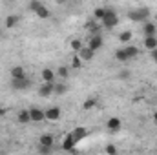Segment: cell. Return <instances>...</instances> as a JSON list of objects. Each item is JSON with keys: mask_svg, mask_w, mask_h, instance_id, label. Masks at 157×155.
<instances>
[{"mask_svg": "<svg viewBox=\"0 0 157 155\" xmlns=\"http://www.w3.org/2000/svg\"><path fill=\"white\" fill-rule=\"evenodd\" d=\"M150 7H137V9H130L128 11V20L135 22V24H144L146 20H150Z\"/></svg>", "mask_w": 157, "mask_h": 155, "instance_id": "1", "label": "cell"}, {"mask_svg": "<svg viewBox=\"0 0 157 155\" xmlns=\"http://www.w3.org/2000/svg\"><path fill=\"white\" fill-rule=\"evenodd\" d=\"M101 22H102V26H104L106 29H113L119 24V15L115 13V9H113V7H106V15L102 17Z\"/></svg>", "mask_w": 157, "mask_h": 155, "instance_id": "2", "label": "cell"}, {"mask_svg": "<svg viewBox=\"0 0 157 155\" xmlns=\"http://www.w3.org/2000/svg\"><path fill=\"white\" fill-rule=\"evenodd\" d=\"M31 86V80L28 77L24 78H11V88L15 89V91H24V89H28Z\"/></svg>", "mask_w": 157, "mask_h": 155, "instance_id": "3", "label": "cell"}, {"mask_svg": "<svg viewBox=\"0 0 157 155\" xmlns=\"http://www.w3.org/2000/svg\"><path fill=\"white\" fill-rule=\"evenodd\" d=\"M53 88H55V82H42L39 86V95L44 97V99L51 97L53 95Z\"/></svg>", "mask_w": 157, "mask_h": 155, "instance_id": "4", "label": "cell"}, {"mask_svg": "<svg viewBox=\"0 0 157 155\" xmlns=\"http://www.w3.org/2000/svg\"><path fill=\"white\" fill-rule=\"evenodd\" d=\"M44 113H46V120L55 122V120H59V119H60V108H59V106H51V108L44 110Z\"/></svg>", "mask_w": 157, "mask_h": 155, "instance_id": "5", "label": "cell"}, {"mask_svg": "<svg viewBox=\"0 0 157 155\" xmlns=\"http://www.w3.org/2000/svg\"><path fill=\"white\" fill-rule=\"evenodd\" d=\"M102 44H104V42H102V37H101V35H91V37L88 39V46H90L93 51H99V49L102 47Z\"/></svg>", "mask_w": 157, "mask_h": 155, "instance_id": "6", "label": "cell"}, {"mask_svg": "<svg viewBox=\"0 0 157 155\" xmlns=\"http://www.w3.org/2000/svg\"><path fill=\"white\" fill-rule=\"evenodd\" d=\"M71 137L75 139V142L78 144V141H82V139L88 137V130H86L84 126H78V128H75V130L71 131Z\"/></svg>", "mask_w": 157, "mask_h": 155, "instance_id": "7", "label": "cell"}, {"mask_svg": "<svg viewBox=\"0 0 157 155\" xmlns=\"http://www.w3.org/2000/svg\"><path fill=\"white\" fill-rule=\"evenodd\" d=\"M29 115H31V120H33V122H42V120H46V113H44V110H40V108H31V110H29Z\"/></svg>", "mask_w": 157, "mask_h": 155, "instance_id": "8", "label": "cell"}, {"mask_svg": "<svg viewBox=\"0 0 157 155\" xmlns=\"http://www.w3.org/2000/svg\"><path fill=\"white\" fill-rule=\"evenodd\" d=\"M78 57H80L82 60H93V57H95V51H93L90 46H86V47L82 46V47H80V51H78Z\"/></svg>", "mask_w": 157, "mask_h": 155, "instance_id": "9", "label": "cell"}, {"mask_svg": "<svg viewBox=\"0 0 157 155\" xmlns=\"http://www.w3.org/2000/svg\"><path fill=\"white\" fill-rule=\"evenodd\" d=\"M155 33H157V26L154 22L146 20V22L143 24V35H144V37H150V35H155Z\"/></svg>", "mask_w": 157, "mask_h": 155, "instance_id": "10", "label": "cell"}, {"mask_svg": "<svg viewBox=\"0 0 157 155\" xmlns=\"http://www.w3.org/2000/svg\"><path fill=\"white\" fill-rule=\"evenodd\" d=\"M75 144H77L75 139L71 137V133H68L66 139H64V142H62V150H64V152H73V150H75Z\"/></svg>", "mask_w": 157, "mask_h": 155, "instance_id": "11", "label": "cell"}, {"mask_svg": "<svg viewBox=\"0 0 157 155\" xmlns=\"http://www.w3.org/2000/svg\"><path fill=\"white\" fill-rule=\"evenodd\" d=\"M106 126H108V130H112V131H119L121 126H122V122H121L119 117H110V119L106 120Z\"/></svg>", "mask_w": 157, "mask_h": 155, "instance_id": "12", "label": "cell"}, {"mask_svg": "<svg viewBox=\"0 0 157 155\" xmlns=\"http://www.w3.org/2000/svg\"><path fill=\"white\" fill-rule=\"evenodd\" d=\"M6 28L7 29H13L15 26H18L20 24V15H9V17H6Z\"/></svg>", "mask_w": 157, "mask_h": 155, "instance_id": "13", "label": "cell"}, {"mask_svg": "<svg viewBox=\"0 0 157 155\" xmlns=\"http://www.w3.org/2000/svg\"><path fill=\"white\" fill-rule=\"evenodd\" d=\"M86 29H88L91 35H101V26L97 24V20H95V18L86 22Z\"/></svg>", "mask_w": 157, "mask_h": 155, "instance_id": "14", "label": "cell"}, {"mask_svg": "<svg viewBox=\"0 0 157 155\" xmlns=\"http://www.w3.org/2000/svg\"><path fill=\"white\" fill-rule=\"evenodd\" d=\"M40 77H42V82H55V71L51 68H44Z\"/></svg>", "mask_w": 157, "mask_h": 155, "instance_id": "15", "label": "cell"}, {"mask_svg": "<svg viewBox=\"0 0 157 155\" xmlns=\"http://www.w3.org/2000/svg\"><path fill=\"white\" fill-rule=\"evenodd\" d=\"M144 47H146L148 51H152V49H155V47H157V37H155V35H150V37H144Z\"/></svg>", "mask_w": 157, "mask_h": 155, "instance_id": "16", "label": "cell"}, {"mask_svg": "<svg viewBox=\"0 0 157 155\" xmlns=\"http://www.w3.org/2000/svg\"><path fill=\"white\" fill-rule=\"evenodd\" d=\"M17 119H18V122H20V124H28V122H31L29 110H20V112H18V115H17Z\"/></svg>", "mask_w": 157, "mask_h": 155, "instance_id": "17", "label": "cell"}, {"mask_svg": "<svg viewBox=\"0 0 157 155\" xmlns=\"http://www.w3.org/2000/svg\"><path fill=\"white\" fill-rule=\"evenodd\" d=\"M66 91H68V86H66L64 82H55V88H53V95L60 97V95H64Z\"/></svg>", "mask_w": 157, "mask_h": 155, "instance_id": "18", "label": "cell"}, {"mask_svg": "<svg viewBox=\"0 0 157 155\" xmlns=\"http://www.w3.org/2000/svg\"><path fill=\"white\" fill-rule=\"evenodd\" d=\"M97 106V97H88L86 100H84V104H82V110L84 112H90V110H93Z\"/></svg>", "mask_w": 157, "mask_h": 155, "instance_id": "19", "label": "cell"}, {"mask_svg": "<svg viewBox=\"0 0 157 155\" xmlns=\"http://www.w3.org/2000/svg\"><path fill=\"white\" fill-rule=\"evenodd\" d=\"M35 15H37L39 18H42V20H46V18H49V17H51V11H49V9H48V7H46L44 4H42L39 9L35 11Z\"/></svg>", "mask_w": 157, "mask_h": 155, "instance_id": "20", "label": "cell"}, {"mask_svg": "<svg viewBox=\"0 0 157 155\" xmlns=\"http://www.w3.org/2000/svg\"><path fill=\"white\" fill-rule=\"evenodd\" d=\"M26 77V71L22 66H13L11 68V78H24Z\"/></svg>", "mask_w": 157, "mask_h": 155, "instance_id": "21", "label": "cell"}, {"mask_svg": "<svg viewBox=\"0 0 157 155\" xmlns=\"http://www.w3.org/2000/svg\"><path fill=\"white\" fill-rule=\"evenodd\" d=\"M53 142H55V137L51 133H44L39 139V144H46V146H53Z\"/></svg>", "mask_w": 157, "mask_h": 155, "instance_id": "22", "label": "cell"}, {"mask_svg": "<svg viewBox=\"0 0 157 155\" xmlns=\"http://www.w3.org/2000/svg\"><path fill=\"white\" fill-rule=\"evenodd\" d=\"M126 49V55H128V59H135L139 53H141V49L137 47V46H128V47H124Z\"/></svg>", "mask_w": 157, "mask_h": 155, "instance_id": "23", "label": "cell"}, {"mask_svg": "<svg viewBox=\"0 0 157 155\" xmlns=\"http://www.w3.org/2000/svg\"><path fill=\"white\" fill-rule=\"evenodd\" d=\"M70 68H73V70H80L82 68V59L78 57V53H75L73 57H71V66Z\"/></svg>", "mask_w": 157, "mask_h": 155, "instance_id": "24", "label": "cell"}, {"mask_svg": "<svg viewBox=\"0 0 157 155\" xmlns=\"http://www.w3.org/2000/svg\"><path fill=\"white\" fill-rule=\"evenodd\" d=\"M115 59H117L119 62H128V60H130V59H128V55H126V49H124V47L115 51Z\"/></svg>", "mask_w": 157, "mask_h": 155, "instance_id": "25", "label": "cell"}, {"mask_svg": "<svg viewBox=\"0 0 157 155\" xmlns=\"http://www.w3.org/2000/svg\"><path fill=\"white\" fill-rule=\"evenodd\" d=\"M104 15H106V7H95L93 9V18L95 20H102Z\"/></svg>", "mask_w": 157, "mask_h": 155, "instance_id": "26", "label": "cell"}, {"mask_svg": "<svg viewBox=\"0 0 157 155\" xmlns=\"http://www.w3.org/2000/svg\"><path fill=\"white\" fill-rule=\"evenodd\" d=\"M132 37H133V33L126 29V31H122V33L119 35V40H121L122 44H126V42H130V40H132Z\"/></svg>", "mask_w": 157, "mask_h": 155, "instance_id": "27", "label": "cell"}, {"mask_svg": "<svg viewBox=\"0 0 157 155\" xmlns=\"http://www.w3.org/2000/svg\"><path fill=\"white\" fill-rule=\"evenodd\" d=\"M57 75H59L60 78H64V80H66V78L70 77V68H66V66H60V68L57 70Z\"/></svg>", "mask_w": 157, "mask_h": 155, "instance_id": "28", "label": "cell"}, {"mask_svg": "<svg viewBox=\"0 0 157 155\" xmlns=\"http://www.w3.org/2000/svg\"><path fill=\"white\" fill-rule=\"evenodd\" d=\"M70 46H71V49H73L75 53H78L80 47H82V42H80V39H73L71 42H70Z\"/></svg>", "mask_w": 157, "mask_h": 155, "instance_id": "29", "label": "cell"}, {"mask_svg": "<svg viewBox=\"0 0 157 155\" xmlns=\"http://www.w3.org/2000/svg\"><path fill=\"white\" fill-rule=\"evenodd\" d=\"M51 152H53V146H46V144L39 146V153H51Z\"/></svg>", "mask_w": 157, "mask_h": 155, "instance_id": "30", "label": "cell"}, {"mask_svg": "<svg viewBox=\"0 0 157 155\" xmlns=\"http://www.w3.org/2000/svg\"><path fill=\"white\" fill-rule=\"evenodd\" d=\"M40 6H42V2H40V0H31V2H29V9H31L33 13H35V11L39 9Z\"/></svg>", "mask_w": 157, "mask_h": 155, "instance_id": "31", "label": "cell"}, {"mask_svg": "<svg viewBox=\"0 0 157 155\" xmlns=\"http://www.w3.org/2000/svg\"><path fill=\"white\" fill-rule=\"evenodd\" d=\"M104 152H106V153H110V155H115V153H117V148H115L113 144H108V146L104 148Z\"/></svg>", "mask_w": 157, "mask_h": 155, "instance_id": "32", "label": "cell"}, {"mask_svg": "<svg viewBox=\"0 0 157 155\" xmlns=\"http://www.w3.org/2000/svg\"><path fill=\"white\" fill-rule=\"evenodd\" d=\"M150 57L154 59V62L157 64V47H155V49H152V51H150Z\"/></svg>", "mask_w": 157, "mask_h": 155, "instance_id": "33", "label": "cell"}, {"mask_svg": "<svg viewBox=\"0 0 157 155\" xmlns=\"http://www.w3.org/2000/svg\"><path fill=\"white\" fill-rule=\"evenodd\" d=\"M119 77H121V78H128V77H130V71H121V73H119Z\"/></svg>", "mask_w": 157, "mask_h": 155, "instance_id": "34", "label": "cell"}, {"mask_svg": "<svg viewBox=\"0 0 157 155\" xmlns=\"http://www.w3.org/2000/svg\"><path fill=\"white\" fill-rule=\"evenodd\" d=\"M6 115V108H2V106H0V117H4Z\"/></svg>", "mask_w": 157, "mask_h": 155, "instance_id": "35", "label": "cell"}, {"mask_svg": "<svg viewBox=\"0 0 157 155\" xmlns=\"http://www.w3.org/2000/svg\"><path fill=\"white\" fill-rule=\"evenodd\" d=\"M55 2H57V4H64L66 0H55Z\"/></svg>", "mask_w": 157, "mask_h": 155, "instance_id": "36", "label": "cell"}, {"mask_svg": "<svg viewBox=\"0 0 157 155\" xmlns=\"http://www.w3.org/2000/svg\"><path fill=\"white\" fill-rule=\"evenodd\" d=\"M154 120H155V122H157V112H155V113H154Z\"/></svg>", "mask_w": 157, "mask_h": 155, "instance_id": "37", "label": "cell"}, {"mask_svg": "<svg viewBox=\"0 0 157 155\" xmlns=\"http://www.w3.org/2000/svg\"><path fill=\"white\" fill-rule=\"evenodd\" d=\"M155 102H157V95H155Z\"/></svg>", "mask_w": 157, "mask_h": 155, "instance_id": "38", "label": "cell"}, {"mask_svg": "<svg viewBox=\"0 0 157 155\" xmlns=\"http://www.w3.org/2000/svg\"><path fill=\"white\" fill-rule=\"evenodd\" d=\"M155 20H157V15H155Z\"/></svg>", "mask_w": 157, "mask_h": 155, "instance_id": "39", "label": "cell"}]
</instances>
